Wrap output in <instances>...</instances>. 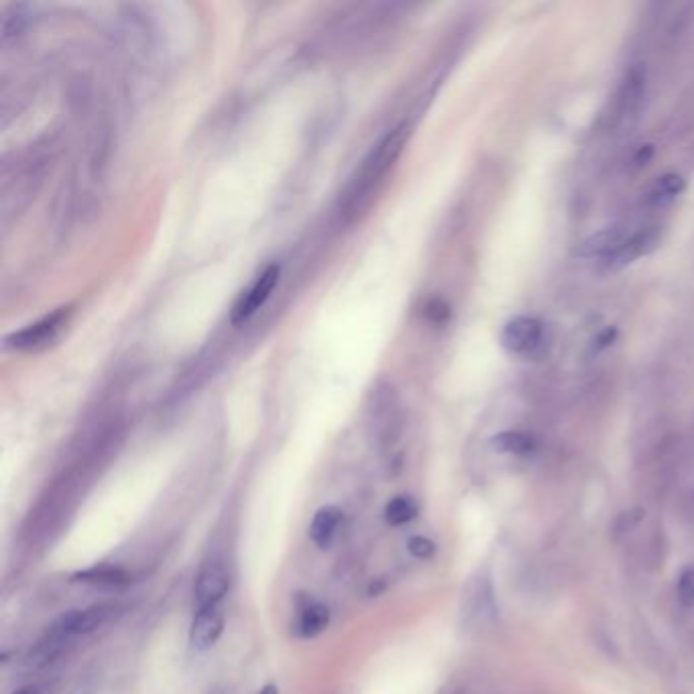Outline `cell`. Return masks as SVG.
<instances>
[{
  "label": "cell",
  "mask_w": 694,
  "mask_h": 694,
  "mask_svg": "<svg viewBox=\"0 0 694 694\" xmlns=\"http://www.w3.org/2000/svg\"><path fill=\"white\" fill-rule=\"evenodd\" d=\"M410 137V125L401 123L389 129L361 159L353 176L346 182L336 202V214L342 222L359 220L375 202L385 186L389 173L395 169Z\"/></svg>",
  "instance_id": "6da1fadb"
},
{
  "label": "cell",
  "mask_w": 694,
  "mask_h": 694,
  "mask_svg": "<svg viewBox=\"0 0 694 694\" xmlns=\"http://www.w3.org/2000/svg\"><path fill=\"white\" fill-rule=\"evenodd\" d=\"M648 96L646 68L631 66L617 86L607 112L603 114V131L609 137H625L638 125Z\"/></svg>",
  "instance_id": "7a4b0ae2"
},
{
  "label": "cell",
  "mask_w": 694,
  "mask_h": 694,
  "mask_svg": "<svg viewBox=\"0 0 694 694\" xmlns=\"http://www.w3.org/2000/svg\"><path fill=\"white\" fill-rule=\"evenodd\" d=\"M660 241H662V226L658 222L631 224L625 239L609 257L601 261V267L611 273L621 271L627 265L654 253L660 247Z\"/></svg>",
  "instance_id": "3957f363"
},
{
  "label": "cell",
  "mask_w": 694,
  "mask_h": 694,
  "mask_svg": "<svg viewBox=\"0 0 694 694\" xmlns=\"http://www.w3.org/2000/svg\"><path fill=\"white\" fill-rule=\"evenodd\" d=\"M70 316H72V308L68 306L57 308L51 314L39 318L37 322L9 334L5 338V346L17 353H39L60 338V334L70 322Z\"/></svg>",
  "instance_id": "277c9868"
},
{
  "label": "cell",
  "mask_w": 694,
  "mask_h": 694,
  "mask_svg": "<svg viewBox=\"0 0 694 694\" xmlns=\"http://www.w3.org/2000/svg\"><path fill=\"white\" fill-rule=\"evenodd\" d=\"M279 277H281V267L277 263H269L239 296L237 304L233 306V312H230V322H233L235 326H243L245 322H249L273 296Z\"/></svg>",
  "instance_id": "5b68a950"
},
{
  "label": "cell",
  "mask_w": 694,
  "mask_h": 694,
  "mask_svg": "<svg viewBox=\"0 0 694 694\" xmlns=\"http://www.w3.org/2000/svg\"><path fill=\"white\" fill-rule=\"evenodd\" d=\"M546 342V328L538 318L517 316L509 320L501 332L503 349L511 355H534Z\"/></svg>",
  "instance_id": "8992f818"
},
{
  "label": "cell",
  "mask_w": 694,
  "mask_h": 694,
  "mask_svg": "<svg viewBox=\"0 0 694 694\" xmlns=\"http://www.w3.org/2000/svg\"><path fill=\"white\" fill-rule=\"evenodd\" d=\"M371 422L381 442H393L395 436L399 434L397 395L389 385H379L377 389H373Z\"/></svg>",
  "instance_id": "52a82bcc"
},
{
  "label": "cell",
  "mask_w": 694,
  "mask_h": 694,
  "mask_svg": "<svg viewBox=\"0 0 694 694\" xmlns=\"http://www.w3.org/2000/svg\"><path fill=\"white\" fill-rule=\"evenodd\" d=\"M114 615L112 605H94L88 609H76L57 619L49 631L64 635V638L72 640L74 635H86L102 627L110 617Z\"/></svg>",
  "instance_id": "ba28073f"
},
{
  "label": "cell",
  "mask_w": 694,
  "mask_h": 694,
  "mask_svg": "<svg viewBox=\"0 0 694 694\" xmlns=\"http://www.w3.org/2000/svg\"><path fill=\"white\" fill-rule=\"evenodd\" d=\"M222 629H224V615H222L218 605L198 609L196 617L192 621V629H190L192 648L198 652L210 650L218 642V638L222 635Z\"/></svg>",
  "instance_id": "9c48e42d"
},
{
  "label": "cell",
  "mask_w": 694,
  "mask_h": 694,
  "mask_svg": "<svg viewBox=\"0 0 694 694\" xmlns=\"http://www.w3.org/2000/svg\"><path fill=\"white\" fill-rule=\"evenodd\" d=\"M228 574L222 566L218 564H208L206 568H202V572L198 574L196 581V607L198 609H206V607H214L220 603V599L226 595L228 591Z\"/></svg>",
  "instance_id": "30bf717a"
},
{
  "label": "cell",
  "mask_w": 694,
  "mask_h": 694,
  "mask_svg": "<svg viewBox=\"0 0 694 694\" xmlns=\"http://www.w3.org/2000/svg\"><path fill=\"white\" fill-rule=\"evenodd\" d=\"M686 184L678 173H664L658 178L642 198V210L646 212H662L676 202V198L684 192Z\"/></svg>",
  "instance_id": "8fae6325"
},
{
  "label": "cell",
  "mask_w": 694,
  "mask_h": 694,
  "mask_svg": "<svg viewBox=\"0 0 694 694\" xmlns=\"http://www.w3.org/2000/svg\"><path fill=\"white\" fill-rule=\"evenodd\" d=\"M344 522V515H342V509L336 507V505H326L322 509H318V513L314 515L312 519V524H310V538L312 542L326 550L332 546V542L336 540L338 536V530Z\"/></svg>",
  "instance_id": "7c38bea8"
},
{
  "label": "cell",
  "mask_w": 694,
  "mask_h": 694,
  "mask_svg": "<svg viewBox=\"0 0 694 694\" xmlns=\"http://www.w3.org/2000/svg\"><path fill=\"white\" fill-rule=\"evenodd\" d=\"M74 581L88 583L94 587L117 589L131 583V574L119 566H92L74 576Z\"/></svg>",
  "instance_id": "4fadbf2b"
},
{
  "label": "cell",
  "mask_w": 694,
  "mask_h": 694,
  "mask_svg": "<svg viewBox=\"0 0 694 694\" xmlns=\"http://www.w3.org/2000/svg\"><path fill=\"white\" fill-rule=\"evenodd\" d=\"M330 623V611L322 603H308L302 607L296 631L302 640H312L328 627Z\"/></svg>",
  "instance_id": "5bb4252c"
},
{
  "label": "cell",
  "mask_w": 694,
  "mask_h": 694,
  "mask_svg": "<svg viewBox=\"0 0 694 694\" xmlns=\"http://www.w3.org/2000/svg\"><path fill=\"white\" fill-rule=\"evenodd\" d=\"M68 638H64V635H57L53 631L47 633V638L41 640L33 650L31 654L27 656V664L31 668H43L47 664H51L57 656H62L66 646H68Z\"/></svg>",
  "instance_id": "9a60e30c"
},
{
  "label": "cell",
  "mask_w": 694,
  "mask_h": 694,
  "mask_svg": "<svg viewBox=\"0 0 694 694\" xmlns=\"http://www.w3.org/2000/svg\"><path fill=\"white\" fill-rule=\"evenodd\" d=\"M493 448L497 452H505V454H530L536 448V440L534 436H530L528 432H519V430H507L497 434L491 440Z\"/></svg>",
  "instance_id": "2e32d148"
},
{
  "label": "cell",
  "mask_w": 694,
  "mask_h": 694,
  "mask_svg": "<svg viewBox=\"0 0 694 694\" xmlns=\"http://www.w3.org/2000/svg\"><path fill=\"white\" fill-rule=\"evenodd\" d=\"M416 515H418V503L408 495H399L391 499L385 507V519L391 526L410 524Z\"/></svg>",
  "instance_id": "e0dca14e"
},
{
  "label": "cell",
  "mask_w": 694,
  "mask_h": 694,
  "mask_svg": "<svg viewBox=\"0 0 694 694\" xmlns=\"http://www.w3.org/2000/svg\"><path fill=\"white\" fill-rule=\"evenodd\" d=\"M678 599L684 607L694 605V568H686L678 578Z\"/></svg>",
  "instance_id": "ac0fdd59"
},
{
  "label": "cell",
  "mask_w": 694,
  "mask_h": 694,
  "mask_svg": "<svg viewBox=\"0 0 694 694\" xmlns=\"http://www.w3.org/2000/svg\"><path fill=\"white\" fill-rule=\"evenodd\" d=\"M408 550L412 556L420 558V560H428L430 556H434L436 552V544L424 536H414L410 542H408Z\"/></svg>",
  "instance_id": "d6986e66"
},
{
  "label": "cell",
  "mask_w": 694,
  "mask_h": 694,
  "mask_svg": "<svg viewBox=\"0 0 694 694\" xmlns=\"http://www.w3.org/2000/svg\"><path fill=\"white\" fill-rule=\"evenodd\" d=\"M642 519V509H635V511H625L619 519H617V524H615V530L617 532H625V530H631L635 524H638Z\"/></svg>",
  "instance_id": "ffe728a7"
},
{
  "label": "cell",
  "mask_w": 694,
  "mask_h": 694,
  "mask_svg": "<svg viewBox=\"0 0 694 694\" xmlns=\"http://www.w3.org/2000/svg\"><path fill=\"white\" fill-rule=\"evenodd\" d=\"M11 694H43V692H41V688L37 684H29V686H23V688H19V690H15Z\"/></svg>",
  "instance_id": "44dd1931"
},
{
  "label": "cell",
  "mask_w": 694,
  "mask_h": 694,
  "mask_svg": "<svg viewBox=\"0 0 694 694\" xmlns=\"http://www.w3.org/2000/svg\"><path fill=\"white\" fill-rule=\"evenodd\" d=\"M257 694H279V688H277L275 684H267V686H263Z\"/></svg>",
  "instance_id": "7402d4cb"
},
{
  "label": "cell",
  "mask_w": 694,
  "mask_h": 694,
  "mask_svg": "<svg viewBox=\"0 0 694 694\" xmlns=\"http://www.w3.org/2000/svg\"><path fill=\"white\" fill-rule=\"evenodd\" d=\"M72 694H90V692L88 690H74Z\"/></svg>",
  "instance_id": "603a6c76"
}]
</instances>
